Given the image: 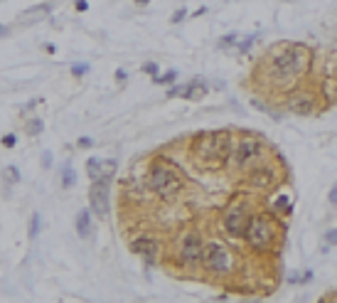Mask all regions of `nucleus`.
I'll use <instances>...</instances> for the list:
<instances>
[{
	"instance_id": "6",
	"label": "nucleus",
	"mask_w": 337,
	"mask_h": 303,
	"mask_svg": "<svg viewBox=\"0 0 337 303\" xmlns=\"http://www.w3.org/2000/svg\"><path fill=\"white\" fill-rule=\"evenodd\" d=\"M251 224V214L246 212V207H232L227 214H224V227L232 237H246V230Z\"/></svg>"
},
{
	"instance_id": "28",
	"label": "nucleus",
	"mask_w": 337,
	"mask_h": 303,
	"mask_svg": "<svg viewBox=\"0 0 337 303\" xmlns=\"http://www.w3.org/2000/svg\"><path fill=\"white\" fill-rule=\"evenodd\" d=\"M74 5H77V10H82V13L89 8V3H86V0H74Z\"/></svg>"
},
{
	"instance_id": "30",
	"label": "nucleus",
	"mask_w": 337,
	"mask_h": 303,
	"mask_svg": "<svg viewBox=\"0 0 337 303\" xmlns=\"http://www.w3.org/2000/svg\"><path fill=\"white\" fill-rule=\"evenodd\" d=\"M143 71H148V74H155V71H158V67H155L153 62H148V64L143 67Z\"/></svg>"
},
{
	"instance_id": "37",
	"label": "nucleus",
	"mask_w": 337,
	"mask_h": 303,
	"mask_svg": "<svg viewBox=\"0 0 337 303\" xmlns=\"http://www.w3.org/2000/svg\"><path fill=\"white\" fill-rule=\"evenodd\" d=\"M335 94H337V89H335Z\"/></svg>"
},
{
	"instance_id": "29",
	"label": "nucleus",
	"mask_w": 337,
	"mask_h": 303,
	"mask_svg": "<svg viewBox=\"0 0 337 303\" xmlns=\"http://www.w3.org/2000/svg\"><path fill=\"white\" fill-rule=\"evenodd\" d=\"M330 202H332V205H337V182L332 185V190H330Z\"/></svg>"
},
{
	"instance_id": "2",
	"label": "nucleus",
	"mask_w": 337,
	"mask_h": 303,
	"mask_svg": "<svg viewBox=\"0 0 337 303\" xmlns=\"http://www.w3.org/2000/svg\"><path fill=\"white\" fill-rule=\"evenodd\" d=\"M305 67H308V52H305V47H298V45L286 47V50L271 54V59H269V71L278 82L298 77Z\"/></svg>"
},
{
	"instance_id": "9",
	"label": "nucleus",
	"mask_w": 337,
	"mask_h": 303,
	"mask_svg": "<svg viewBox=\"0 0 337 303\" xmlns=\"http://www.w3.org/2000/svg\"><path fill=\"white\" fill-rule=\"evenodd\" d=\"M182 259L187 261V264H195V261H200L202 259V254H204V244H202V239H200V234L197 232H187L185 234V239H182Z\"/></svg>"
},
{
	"instance_id": "16",
	"label": "nucleus",
	"mask_w": 337,
	"mask_h": 303,
	"mask_svg": "<svg viewBox=\"0 0 337 303\" xmlns=\"http://www.w3.org/2000/svg\"><path fill=\"white\" fill-rule=\"evenodd\" d=\"M256 37H258L256 32H251V35H246V37H244V40H241V42L236 45V52H239V54H246V52L251 50V45L256 42Z\"/></svg>"
},
{
	"instance_id": "8",
	"label": "nucleus",
	"mask_w": 337,
	"mask_h": 303,
	"mask_svg": "<svg viewBox=\"0 0 337 303\" xmlns=\"http://www.w3.org/2000/svg\"><path fill=\"white\" fill-rule=\"evenodd\" d=\"M89 202H91V212H96L99 217L108 214V180H94L91 182Z\"/></svg>"
},
{
	"instance_id": "34",
	"label": "nucleus",
	"mask_w": 337,
	"mask_h": 303,
	"mask_svg": "<svg viewBox=\"0 0 337 303\" xmlns=\"http://www.w3.org/2000/svg\"><path fill=\"white\" fill-rule=\"evenodd\" d=\"M91 143H94L91 138H79V145H82V148H89Z\"/></svg>"
},
{
	"instance_id": "7",
	"label": "nucleus",
	"mask_w": 337,
	"mask_h": 303,
	"mask_svg": "<svg viewBox=\"0 0 337 303\" xmlns=\"http://www.w3.org/2000/svg\"><path fill=\"white\" fill-rule=\"evenodd\" d=\"M261 156V143L253 141V138H244L239 141V145L232 150V160L236 168H246L251 160H256Z\"/></svg>"
},
{
	"instance_id": "12",
	"label": "nucleus",
	"mask_w": 337,
	"mask_h": 303,
	"mask_svg": "<svg viewBox=\"0 0 337 303\" xmlns=\"http://www.w3.org/2000/svg\"><path fill=\"white\" fill-rule=\"evenodd\" d=\"M288 108L293 113H298V116H313V113H315V101L308 94H295L288 101Z\"/></svg>"
},
{
	"instance_id": "26",
	"label": "nucleus",
	"mask_w": 337,
	"mask_h": 303,
	"mask_svg": "<svg viewBox=\"0 0 337 303\" xmlns=\"http://www.w3.org/2000/svg\"><path fill=\"white\" fill-rule=\"evenodd\" d=\"M185 15H187V10H185V8L175 10V15H172V22H180V20H185Z\"/></svg>"
},
{
	"instance_id": "25",
	"label": "nucleus",
	"mask_w": 337,
	"mask_h": 303,
	"mask_svg": "<svg viewBox=\"0 0 337 303\" xmlns=\"http://www.w3.org/2000/svg\"><path fill=\"white\" fill-rule=\"evenodd\" d=\"M325 242H327L330 247H335V244H337V230H330V232H325Z\"/></svg>"
},
{
	"instance_id": "14",
	"label": "nucleus",
	"mask_w": 337,
	"mask_h": 303,
	"mask_svg": "<svg viewBox=\"0 0 337 303\" xmlns=\"http://www.w3.org/2000/svg\"><path fill=\"white\" fill-rule=\"evenodd\" d=\"M77 234L86 239L91 234V210H79L77 214Z\"/></svg>"
},
{
	"instance_id": "20",
	"label": "nucleus",
	"mask_w": 337,
	"mask_h": 303,
	"mask_svg": "<svg viewBox=\"0 0 337 303\" xmlns=\"http://www.w3.org/2000/svg\"><path fill=\"white\" fill-rule=\"evenodd\" d=\"M232 45H239V35H236V32H229L227 37H221V40H219V47H221V50H227V47H232Z\"/></svg>"
},
{
	"instance_id": "10",
	"label": "nucleus",
	"mask_w": 337,
	"mask_h": 303,
	"mask_svg": "<svg viewBox=\"0 0 337 303\" xmlns=\"http://www.w3.org/2000/svg\"><path fill=\"white\" fill-rule=\"evenodd\" d=\"M131 251H133V254H138V256H143V259H148V261H155V259H158V251H160V244H158L153 237L143 234V237L133 239Z\"/></svg>"
},
{
	"instance_id": "5",
	"label": "nucleus",
	"mask_w": 337,
	"mask_h": 303,
	"mask_svg": "<svg viewBox=\"0 0 337 303\" xmlns=\"http://www.w3.org/2000/svg\"><path fill=\"white\" fill-rule=\"evenodd\" d=\"M202 261H204V267L209 271H214V274H227V269H229V254L219 242H212V244L204 247Z\"/></svg>"
},
{
	"instance_id": "19",
	"label": "nucleus",
	"mask_w": 337,
	"mask_h": 303,
	"mask_svg": "<svg viewBox=\"0 0 337 303\" xmlns=\"http://www.w3.org/2000/svg\"><path fill=\"white\" fill-rule=\"evenodd\" d=\"M177 77H180V74L175 69H170V71L163 74V77H153V82L155 84H172V82H177Z\"/></svg>"
},
{
	"instance_id": "31",
	"label": "nucleus",
	"mask_w": 337,
	"mask_h": 303,
	"mask_svg": "<svg viewBox=\"0 0 337 303\" xmlns=\"http://www.w3.org/2000/svg\"><path fill=\"white\" fill-rule=\"evenodd\" d=\"M3 145L13 148V145H15V136H5V138H3Z\"/></svg>"
},
{
	"instance_id": "32",
	"label": "nucleus",
	"mask_w": 337,
	"mask_h": 303,
	"mask_svg": "<svg viewBox=\"0 0 337 303\" xmlns=\"http://www.w3.org/2000/svg\"><path fill=\"white\" fill-rule=\"evenodd\" d=\"M126 77H128V74H126L123 69H116V79H118V82H126Z\"/></svg>"
},
{
	"instance_id": "36",
	"label": "nucleus",
	"mask_w": 337,
	"mask_h": 303,
	"mask_svg": "<svg viewBox=\"0 0 337 303\" xmlns=\"http://www.w3.org/2000/svg\"><path fill=\"white\" fill-rule=\"evenodd\" d=\"M5 32H8V27H5V25H0V35H5Z\"/></svg>"
},
{
	"instance_id": "18",
	"label": "nucleus",
	"mask_w": 337,
	"mask_h": 303,
	"mask_svg": "<svg viewBox=\"0 0 337 303\" xmlns=\"http://www.w3.org/2000/svg\"><path fill=\"white\" fill-rule=\"evenodd\" d=\"M40 224H42L40 212H32V217H30V237H32V239H34L37 234H40Z\"/></svg>"
},
{
	"instance_id": "3",
	"label": "nucleus",
	"mask_w": 337,
	"mask_h": 303,
	"mask_svg": "<svg viewBox=\"0 0 337 303\" xmlns=\"http://www.w3.org/2000/svg\"><path fill=\"white\" fill-rule=\"evenodd\" d=\"M151 187L160 197H172L182 190V178L172 168H168L163 163H155L151 168Z\"/></svg>"
},
{
	"instance_id": "27",
	"label": "nucleus",
	"mask_w": 337,
	"mask_h": 303,
	"mask_svg": "<svg viewBox=\"0 0 337 303\" xmlns=\"http://www.w3.org/2000/svg\"><path fill=\"white\" fill-rule=\"evenodd\" d=\"M8 178H10L13 182H17V180H20V175H17V168H15V165H10V168H8Z\"/></svg>"
},
{
	"instance_id": "23",
	"label": "nucleus",
	"mask_w": 337,
	"mask_h": 303,
	"mask_svg": "<svg viewBox=\"0 0 337 303\" xmlns=\"http://www.w3.org/2000/svg\"><path fill=\"white\" fill-rule=\"evenodd\" d=\"M40 131H42V119H32V121L27 124V133H30V136H37Z\"/></svg>"
},
{
	"instance_id": "24",
	"label": "nucleus",
	"mask_w": 337,
	"mask_h": 303,
	"mask_svg": "<svg viewBox=\"0 0 337 303\" xmlns=\"http://www.w3.org/2000/svg\"><path fill=\"white\" fill-rule=\"evenodd\" d=\"M273 207H276V210H288V197H286V195H281V197H276V202H273Z\"/></svg>"
},
{
	"instance_id": "22",
	"label": "nucleus",
	"mask_w": 337,
	"mask_h": 303,
	"mask_svg": "<svg viewBox=\"0 0 337 303\" xmlns=\"http://www.w3.org/2000/svg\"><path fill=\"white\" fill-rule=\"evenodd\" d=\"M86 71H89V64H86V62H77V64H71V74H74V77H84Z\"/></svg>"
},
{
	"instance_id": "1",
	"label": "nucleus",
	"mask_w": 337,
	"mask_h": 303,
	"mask_svg": "<svg viewBox=\"0 0 337 303\" xmlns=\"http://www.w3.org/2000/svg\"><path fill=\"white\" fill-rule=\"evenodd\" d=\"M192 153L200 165L217 168L232 156V136L229 131H207L192 141Z\"/></svg>"
},
{
	"instance_id": "11",
	"label": "nucleus",
	"mask_w": 337,
	"mask_h": 303,
	"mask_svg": "<svg viewBox=\"0 0 337 303\" xmlns=\"http://www.w3.org/2000/svg\"><path fill=\"white\" fill-rule=\"evenodd\" d=\"M86 170L91 180H111L116 173V160H101V158H89Z\"/></svg>"
},
{
	"instance_id": "15",
	"label": "nucleus",
	"mask_w": 337,
	"mask_h": 303,
	"mask_svg": "<svg viewBox=\"0 0 337 303\" xmlns=\"http://www.w3.org/2000/svg\"><path fill=\"white\" fill-rule=\"evenodd\" d=\"M204 94H207V84H204V82H200V79H195V82L187 84V96H185V99L197 101V99H202Z\"/></svg>"
},
{
	"instance_id": "4",
	"label": "nucleus",
	"mask_w": 337,
	"mask_h": 303,
	"mask_svg": "<svg viewBox=\"0 0 337 303\" xmlns=\"http://www.w3.org/2000/svg\"><path fill=\"white\" fill-rule=\"evenodd\" d=\"M244 239H246L256 251H264V249L273 242V227H271L269 219H264V217H251V224H249Z\"/></svg>"
},
{
	"instance_id": "21",
	"label": "nucleus",
	"mask_w": 337,
	"mask_h": 303,
	"mask_svg": "<svg viewBox=\"0 0 337 303\" xmlns=\"http://www.w3.org/2000/svg\"><path fill=\"white\" fill-rule=\"evenodd\" d=\"M168 96H172V99H175V96H182V99H185V96H187V84L170 87V89H168Z\"/></svg>"
},
{
	"instance_id": "33",
	"label": "nucleus",
	"mask_w": 337,
	"mask_h": 303,
	"mask_svg": "<svg viewBox=\"0 0 337 303\" xmlns=\"http://www.w3.org/2000/svg\"><path fill=\"white\" fill-rule=\"evenodd\" d=\"M42 163H45V168H50L52 165V153H45L42 156Z\"/></svg>"
},
{
	"instance_id": "17",
	"label": "nucleus",
	"mask_w": 337,
	"mask_h": 303,
	"mask_svg": "<svg viewBox=\"0 0 337 303\" xmlns=\"http://www.w3.org/2000/svg\"><path fill=\"white\" fill-rule=\"evenodd\" d=\"M74 182H77V173H74L71 165H67L64 173H62V187H71Z\"/></svg>"
},
{
	"instance_id": "13",
	"label": "nucleus",
	"mask_w": 337,
	"mask_h": 303,
	"mask_svg": "<svg viewBox=\"0 0 337 303\" xmlns=\"http://www.w3.org/2000/svg\"><path fill=\"white\" fill-rule=\"evenodd\" d=\"M273 180H276V173H273L271 168H261V170H253V173L249 175V182H251L253 187H271Z\"/></svg>"
},
{
	"instance_id": "35",
	"label": "nucleus",
	"mask_w": 337,
	"mask_h": 303,
	"mask_svg": "<svg viewBox=\"0 0 337 303\" xmlns=\"http://www.w3.org/2000/svg\"><path fill=\"white\" fill-rule=\"evenodd\" d=\"M135 3H138V5H148V3H151V0H135Z\"/></svg>"
}]
</instances>
